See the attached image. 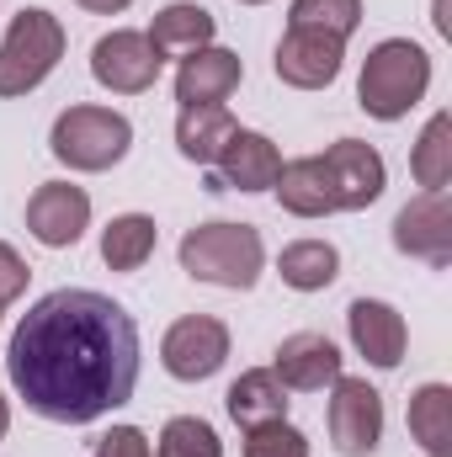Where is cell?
I'll list each match as a JSON object with an SVG mask.
<instances>
[{
	"instance_id": "29",
	"label": "cell",
	"mask_w": 452,
	"mask_h": 457,
	"mask_svg": "<svg viewBox=\"0 0 452 457\" xmlns=\"http://www.w3.org/2000/svg\"><path fill=\"white\" fill-rule=\"evenodd\" d=\"M91 457H155V447H149V436H144L138 426H113V431L91 447Z\"/></svg>"
},
{
	"instance_id": "20",
	"label": "cell",
	"mask_w": 452,
	"mask_h": 457,
	"mask_svg": "<svg viewBox=\"0 0 452 457\" xmlns=\"http://www.w3.org/2000/svg\"><path fill=\"white\" fill-rule=\"evenodd\" d=\"M234 128L239 122L229 107H181L176 112V149L192 165H213L224 154V144L234 138Z\"/></svg>"
},
{
	"instance_id": "24",
	"label": "cell",
	"mask_w": 452,
	"mask_h": 457,
	"mask_svg": "<svg viewBox=\"0 0 452 457\" xmlns=\"http://www.w3.org/2000/svg\"><path fill=\"white\" fill-rule=\"evenodd\" d=\"M410 176L421 192H448L452 187V112H431L415 149H410Z\"/></svg>"
},
{
	"instance_id": "32",
	"label": "cell",
	"mask_w": 452,
	"mask_h": 457,
	"mask_svg": "<svg viewBox=\"0 0 452 457\" xmlns=\"http://www.w3.org/2000/svg\"><path fill=\"white\" fill-rule=\"evenodd\" d=\"M5 431H11V404H5V394H0V442H5Z\"/></svg>"
},
{
	"instance_id": "25",
	"label": "cell",
	"mask_w": 452,
	"mask_h": 457,
	"mask_svg": "<svg viewBox=\"0 0 452 457\" xmlns=\"http://www.w3.org/2000/svg\"><path fill=\"white\" fill-rule=\"evenodd\" d=\"M288 27L304 32H325V37H351L362 27V0H293L288 5Z\"/></svg>"
},
{
	"instance_id": "21",
	"label": "cell",
	"mask_w": 452,
	"mask_h": 457,
	"mask_svg": "<svg viewBox=\"0 0 452 457\" xmlns=\"http://www.w3.org/2000/svg\"><path fill=\"white\" fill-rule=\"evenodd\" d=\"M277 277H282L293 293H325L340 277V250L331 239H293V245H282V255H277Z\"/></svg>"
},
{
	"instance_id": "30",
	"label": "cell",
	"mask_w": 452,
	"mask_h": 457,
	"mask_svg": "<svg viewBox=\"0 0 452 457\" xmlns=\"http://www.w3.org/2000/svg\"><path fill=\"white\" fill-rule=\"evenodd\" d=\"M80 11H91V16H117V11H128L133 0H75Z\"/></svg>"
},
{
	"instance_id": "2",
	"label": "cell",
	"mask_w": 452,
	"mask_h": 457,
	"mask_svg": "<svg viewBox=\"0 0 452 457\" xmlns=\"http://www.w3.org/2000/svg\"><path fill=\"white\" fill-rule=\"evenodd\" d=\"M181 255V271L192 282H208V287H224V293H250L266 271V239L255 224H229V219H213V224H197L181 234L176 245Z\"/></svg>"
},
{
	"instance_id": "10",
	"label": "cell",
	"mask_w": 452,
	"mask_h": 457,
	"mask_svg": "<svg viewBox=\"0 0 452 457\" xmlns=\"http://www.w3.org/2000/svg\"><path fill=\"white\" fill-rule=\"evenodd\" d=\"M394 250L431 266V271H448L452 266V203L448 192H421L410 197L399 213H394Z\"/></svg>"
},
{
	"instance_id": "15",
	"label": "cell",
	"mask_w": 452,
	"mask_h": 457,
	"mask_svg": "<svg viewBox=\"0 0 452 457\" xmlns=\"http://www.w3.org/2000/svg\"><path fill=\"white\" fill-rule=\"evenodd\" d=\"M239 80H245L239 54L234 48H219V43L176 59V102L181 107H224L229 96L239 91Z\"/></svg>"
},
{
	"instance_id": "28",
	"label": "cell",
	"mask_w": 452,
	"mask_h": 457,
	"mask_svg": "<svg viewBox=\"0 0 452 457\" xmlns=\"http://www.w3.org/2000/svg\"><path fill=\"white\" fill-rule=\"evenodd\" d=\"M27 282H32V266L21 261V250H16V245H5V239H0V309H11V303L27 293Z\"/></svg>"
},
{
	"instance_id": "8",
	"label": "cell",
	"mask_w": 452,
	"mask_h": 457,
	"mask_svg": "<svg viewBox=\"0 0 452 457\" xmlns=\"http://www.w3.org/2000/svg\"><path fill=\"white\" fill-rule=\"evenodd\" d=\"M160 70H165V59L149 48V37L144 32H133V27H113L107 37H96V48H91V80L102 86V91H113V96H144L155 80H160Z\"/></svg>"
},
{
	"instance_id": "34",
	"label": "cell",
	"mask_w": 452,
	"mask_h": 457,
	"mask_svg": "<svg viewBox=\"0 0 452 457\" xmlns=\"http://www.w3.org/2000/svg\"><path fill=\"white\" fill-rule=\"evenodd\" d=\"M0 314H5V309H0Z\"/></svg>"
},
{
	"instance_id": "33",
	"label": "cell",
	"mask_w": 452,
	"mask_h": 457,
	"mask_svg": "<svg viewBox=\"0 0 452 457\" xmlns=\"http://www.w3.org/2000/svg\"><path fill=\"white\" fill-rule=\"evenodd\" d=\"M239 5H266V0H239Z\"/></svg>"
},
{
	"instance_id": "22",
	"label": "cell",
	"mask_w": 452,
	"mask_h": 457,
	"mask_svg": "<svg viewBox=\"0 0 452 457\" xmlns=\"http://www.w3.org/2000/svg\"><path fill=\"white\" fill-rule=\"evenodd\" d=\"M410 436L426 457H452V388L448 383H421L410 394Z\"/></svg>"
},
{
	"instance_id": "16",
	"label": "cell",
	"mask_w": 452,
	"mask_h": 457,
	"mask_svg": "<svg viewBox=\"0 0 452 457\" xmlns=\"http://www.w3.org/2000/svg\"><path fill=\"white\" fill-rule=\"evenodd\" d=\"M272 372L288 394H325L340 378V345L320 330H298V336H288L277 345Z\"/></svg>"
},
{
	"instance_id": "7",
	"label": "cell",
	"mask_w": 452,
	"mask_h": 457,
	"mask_svg": "<svg viewBox=\"0 0 452 457\" xmlns=\"http://www.w3.org/2000/svg\"><path fill=\"white\" fill-rule=\"evenodd\" d=\"M229 361V325L213 314H187L160 336V367L176 383H208Z\"/></svg>"
},
{
	"instance_id": "19",
	"label": "cell",
	"mask_w": 452,
	"mask_h": 457,
	"mask_svg": "<svg viewBox=\"0 0 452 457\" xmlns=\"http://www.w3.org/2000/svg\"><path fill=\"white\" fill-rule=\"evenodd\" d=\"M272 192H277L282 213H293V219H331L336 213V197H331V181H325L320 154L282 160V176H277Z\"/></svg>"
},
{
	"instance_id": "3",
	"label": "cell",
	"mask_w": 452,
	"mask_h": 457,
	"mask_svg": "<svg viewBox=\"0 0 452 457\" xmlns=\"http://www.w3.org/2000/svg\"><path fill=\"white\" fill-rule=\"evenodd\" d=\"M431 91V54L410 37H383L378 48H367L362 75H356V107L378 122H399L410 117Z\"/></svg>"
},
{
	"instance_id": "23",
	"label": "cell",
	"mask_w": 452,
	"mask_h": 457,
	"mask_svg": "<svg viewBox=\"0 0 452 457\" xmlns=\"http://www.w3.org/2000/svg\"><path fill=\"white\" fill-rule=\"evenodd\" d=\"M155 245H160V224L149 213H117L113 224L102 228V261L113 271H144Z\"/></svg>"
},
{
	"instance_id": "1",
	"label": "cell",
	"mask_w": 452,
	"mask_h": 457,
	"mask_svg": "<svg viewBox=\"0 0 452 457\" xmlns=\"http://www.w3.org/2000/svg\"><path fill=\"white\" fill-rule=\"evenodd\" d=\"M5 378L32 415L91 426L122 410L138 388V325L107 293L54 287L16 320Z\"/></svg>"
},
{
	"instance_id": "5",
	"label": "cell",
	"mask_w": 452,
	"mask_h": 457,
	"mask_svg": "<svg viewBox=\"0 0 452 457\" xmlns=\"http://www.w3.org/2000/svg\"><path fill=\"white\" fill-rule=\"evenodd\" d=\"M64 43H70V32H64V21L54 11H43V5L16 11L5 37H0V102L38 91L59 70Z\"/></svg>"
},
{
	"instance_id": "18",
	"label": "cell",
	"mask_w": 452,
	"mask_h": 457,
	"mask_svg": "<svg viewBox=\"0 0 452 457\" xmlns=\"http://www.w3.org/2000/svg\"><path fill=\"white\" fill-rule=\"evenodd\" d=\"M224 410L239 431H255V426H272V420H288V388L277 383L272 367H250L229 383Z\"/></svg>"
},
{
	"instance_id": "26",
	"label": "cell",
	"mask_w": 452,
	"mask_h": 457,
	"mask_svg": "<svg viewBox=\"0 0 452 457\" xmlns=\"http://www.w3.org/2000/svg\"><path fill=\"white\" fill-rule=\"evenodd\" d=\"M155 457H224V442L203 415H171L160 426Z\"/></svg>"
},
{
	"instance_id": "12",
	"label": "cell",
	"mask_w": 452,
	"mask_h": 457,
	"mask_svg": "<svg viewBox=\"0 0 452 457\" xmlns=\"http://www.w3.org/2000/svg\"><path fill=\"white\" fill-rule=\"evenodd\" d=\"M340 64H346V43L340 37H325V32H304V27H288L277 54H272V70L282 86L293 91H325L336 86Z\"/></svg>"
},
{
	"instance_id": "27",
	"label": "cell",
	"mask_w": 452,
	"mask_h": 457,
	"mask_svg": "<svg viewBox=\"0 0 452 457\" xmlns=\"http://www.w3.org/2000/svg\"><path fill=\"white\" fill-rule=\"evenodd\" d=\"M245 457H309V436L293 420H272L245 431Z\"/></svg>"
},
{
	"instance_id": "9",
	"label": "cell",
	"mask_w": 452,
	"mask_h": 457,
	"mask_svg": "<svg viewBox=\"0 0 452 457\" xmlns=\"http://www.w3.org/2000/svg\"><path fill=\"white\" fill-rule=\"evenodd\" d=\"M320 165H325L336 213H362V208H372V203L383 197V187H389L383 154H378L372 144H362V138H336V144L320 154Z\"/></svg>"
},
{
	"instance_id": "4",
	"label": "cell",
	"mask_w": 452,
	"mask_h": 457,
	"mask_svg": "<svg viewBox=\"0 0 452 457\" xmlns=\"http://www.w3.org/2000/svg\"><path fill=\"white\" fill-rule=\"evenodd\" d=\"M128 149H133V122L122 112H113V107L80 102V107H64V112L54 117V128H48V154L59 165L80 170V176H96V170L122 165Z\"/></svg>"
},
{
	"instance_id": "11",
	"label": "cell",
	"mask_w": 452,
	"mask_h": 457,
	"mask_svg": "<svg viewBox=\"0 0 452 457\" xmlns=\"http://www.w3.org/2000/svg\"><path fill=\"white\" fill-rule=\"evenodd\" d=\"M91 228V192L75 181H43L27 197V234L43 250H70Z\"/></svg>"
},
{
	"instance_id": "14",
	"label": "cell",
	"mask_w": 452,
	"mask_h": 457,
	"mask_svg": "<svg viewBox=\"0 0 452 457\" xmlns=\"http://www.w3.org/2000/svg\"><path fill=\"white\" fill-rule=\"evenodd\" d=\"M213 165H219V176L208 192H224V187L229 192H272L282 176V149L255 128H234V138L224 144V154Z\"/></svg>"
},
{
	"instance_id": "6",
	"label": "cell",
	"mask_w": 452,
	"mask_h": 457,
	"mask_svg": "<svg viewBox=\"0 0 452 457\" xmlns=\"http://www.w3.org/2000/svg\"><path fill=\"white\" fill-rule=\"evenodd\" d=\"M325 426H331V447L340 457H372L378 442H383V394L367 378H346L340 372L331 383Z\"/></svg>"
},
{
	"instance_id": "17",
	"label": "cell",
	"mask_w": 452,
	"mask_h": 457,
	"mask_svg": "<svg viewBox=\"0 0 452 457\" xmlns=\"http://www.w3.org/2000/svg\"><path fill=\"white\" fill-rule=\"evenodd\" d=\"M144 37H149V48L160 59H187V54H197V48H208L219 37V16L208 5H197V0H171V5L155 11Z\"/></svg>"
},
{
	"instance_id": "31",
	"label": "cell",
	"mask_w": 452,
	"mask_h": 457,
	"mask_svg": "<svg viewBox=\"0 0 452 457\" xmlns=\"http://www.w3.org/2000/svg\"><path fill=\"white\" fill-rule=\"evenodd\" d=\"M448 5H452V0H437V5H431V21H437V32H442V37H452V21H448Z\"/></svg>"
},
{
	"instance_id": "13",
	"label": "cell",
	"mask_w": 452,
	"mask_h": 457,
	"mask_svg": "<svg viewBox=\"0 0 452 457\" xmlns=\"http://www.w3.org/2000/svg\"><path fill=\"white\" fill-rule=\"evenodd\" d=\"M346 336L356 345V356H367V367L378 372H394L405 361V345H410V325L394 303L383 298H356L346 309Z\"/></svg>"
}]
</instances>
